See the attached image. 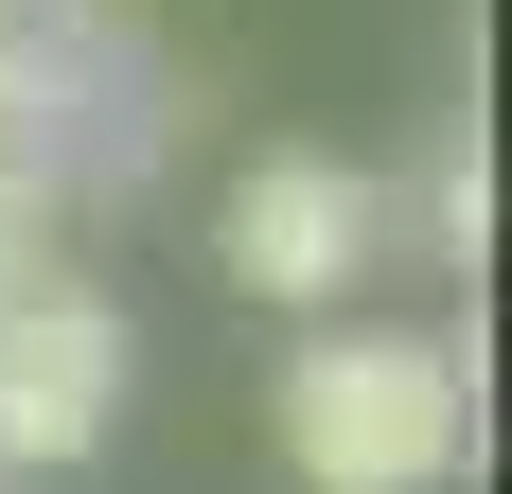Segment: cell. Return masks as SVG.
<instances>
[{
  "mask_svg": "<svg viewBox=\"0 0 512 494\" xmlns=\"http://www.w3.org/2000/svg\"><path fill=\"white\" fill-rule=\"evenodd\" d=\"M283 477L301 494H460L477 459V336L424 318H301V353L265 371Z\"/></svg>",
  "mask_w": 512,
  "mask_h": 494,
  "instance_id": "obj_1",
  "label": "cell"
},
{
  "mask_svg": "<svg viewBox=\"0 0 512 494\" xmlns=\"http://www.w3.org/2000/svg\"><path fill=\"white\" fill-rule=\"evenodd\" d=\"M212 265H230L265 318H354L371 265H407V247H389V177H354L336 142L230 159V195H212Z\"/></svg>",
  "mask_w": 512,
  "mask_h": 494,
  "instance_id": "obj_2",
  "label": "cell"
},
{
  "mask_svg": "<svg viewBox=\"0 0 512 494\" xmlns=\"http://www.w3.org/2000/svg\"><path fill=\"white\" fill-rule=\"evenodd\" d=\"M124 389H142V336L89 265L0 300V477H71V459L124 442Z\"/></svg>",
  "mask_w": 512,
  "mask_h": 494,
  "instance_id": "obj_3",
  "label": "cell"
},
{
  "mask_svg": "<svg viewBox=\"0 0 512 494\" xmlns=\"http://www.w3.org/2000/svg\"><path fill=\"white\" fill-rule=\"evenodd\" d=\"M89 36H106V0H0V142L53 159V106H71Z\"/></svg>",
  "mask_w": 512,
  "mask_h": 494,
  "instance_id": "obj_4",
  "label": "cell"
},
{
  "mask_svg": "<svg viewBox=\"0 0 512 494\" xmlns=\"http://www.w3.org/2000/svg\"><path fill=\"white\" fill-rule=\"evenodd\" d=\"M389 247H424V265H477V247H495V159H477V124L424 159V195H389Z\"/></svg>",
  "mask_w": 512,
  "mask_h": 494,
  "instance_id": "obj_5",
  "label": "cell"
},
{
  "mask_svg": "<svg viewBox=\"0 0 512 494\" xmlns=\"http://www.w3.org/2000/svg\"><path fill=\"white\" fill-rule=\"evenodd\" d=\"M53 265H71V177H53L36 142H0V300L53 283Z\"/></svg>",
  "mask_w": 512,
  "mask_h": 494,
  "instance_id": "obj_6",
  "label": "cell"
}]
</instances>
